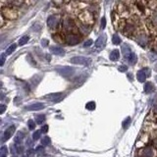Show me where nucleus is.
Here are the masks:
<instances>
[{
  "label": "nucleus",
  "instance_id": "33",
  "mask_svg": "<svg viewBox=\"0 0 157 157\" xmlns=\"http://www.w3.org/2000/svg\"><path fill=\"white\" fill-rule=\"evenodd\" d=\"M16 152H17L18 154H22V153L24 152V146L21 145H18L16 146Z\"/></svg>",
  "mask_w": 157,
  "mask_h": 157
},
{
  "label": "nucleus",
  "instance_id": "22",
  "mask_svg": "<svg viewBox=\"0 0 157 157\" xmlns=\"http://www.w3.org/2000/svg\"><path fill=\"white\" fill-rule=\"evenodd\" d=\"M50 143H51V140L48 136H44V137H42L41 139V145L47 146V145H50Z\"/></svg>",
  "mask_w": 157,
  "mask_h": 157
},
{
  "label": "nucleus",
  "instance_id": "42",
  "mask_svg": "<svg viewBox=\"0 0 157 157\" xmlns=\"http://www.w3.org/2000/svg\"><path fill=\"white\" fill-rule=\"evenodd\" d=\"M47 131H48V126L47 125H44L43 127L41 128V132L42 133H47Z\"/></svg>",
  "mask_w": 157,
  "mask_h": 157
},
{
  "label": "nucleus",
  "instance_id": "3",
  "mask_svg": "<svg viewBox=\"0 0 157 157\" xmlns=\"http://www.w3.org/2000/svg\"><path fill=\"white\" fill-rule=\"evenodd\" d=\"M70 62L72 64H77V65H84V66H87L88 64L90 63V60L86 57L83 56H76L70 59Z\"/></svg>",
  "mask_w": 157,
  "mask_h": 157
},
{
  "label": "nucleus",
  "instance_id": "14",
  "mask_svg": "<svg viewBox=\"0 0 157 157\" xmlns=\"http://www.w3.org/2000/svg\"><path fill=\"white\" fill-rule=\"evenodd\" d=\"M63 25H64V28L68 29V31H70V29L74 28V22L73 20H71V18H65Z\"/></svg>",
  "mask_w": 157,
  "mask_h": 157
},
{
  "label": "nucleus",
  "instance_id": "19",
  "mask_svg": "<svg viewBox=\"0 0 157 157\" xmlns=\"http://www.w3.org/2000/svg\"><path fill=\"white\" fill-rule=\"evenodd\" d=\"M35 122H37L38 125H41L42 123L45 122V116L43 114H39V115H35Z\"/></svg>",
  "mask_w": 157,
  "mask_h": 157
},
{
  "label": "nucleus",
  "instance_id": "1",
  "mask_svg": "<svg viewBox=\"0 0 157 157\" xmlns=\"http://www.w3.org/2000/svg\"><path fill=\"white\" fill-rule=\"evenodd\" d=\"M65 97V94L62 92H55V93H49L47 95H45L44 98L48 101L51 102H59Z\"/></svg>",
  "mask_w": 157,
  "mask_h": 157
},
{
  "label": "nucleus",
  "instance_id": "21",
  "mask_svg": "<svg viewBox=\"0 0 157 157\" xmlns=\"http://www.w3.org/2000/svg\"><path fill=\"white\" fill-rule=\"evenodd\" d=\"M136 60H137L136 55L132 52V53H131V55H130V57L128 58V61H129V63H130L131 65H134V64L136 63Z\"/></svg>",
  "mask_w": 157,
  "mask_h": 157
},
{
  "label": "nucleus",
  "instance_id": "17",
  "mask_svg": "<svg viewBox=\"0 0 157 157\" xmlns=\"http://www.w3.org/2000/svg\"><path fill=\"white\" fill-rule=\"evenodd\" d=\"M120 58V52L117 50V49H115V50H113L112 52H111L110 54V60L111 61H117L119 60Z\"/></svg>",
  "mask_w": 157,
  "mask_h": 157
},
{
  "label": "nucleus",
  "instance_id": "20",
  "mask_svg": "<svg viewBox=\"0 0 157 157\" xmlns=\"http://www.w3.org/2000/svg\"><path fill=\"white\" fill-rule=\"evenodd\" d=\"M154 90V87L151 83H146L145 86V91L146 93H149V92H152Z\"/></svg>",
  "mask_w": 157,
  "mask_h": 157
},
{
  "label": "nucleus",
  "instance_id": "39",
  "mask_svg": "<svg viewBox=\"0 0 157 157\" xmlns=\"http://www.w3.org/2000/svg\"><path fill=\"white\" fill-rule=\"evenodd\" d=\"M41 45L43 47H46L48 45V40H47V39H45V38L42 39V40H41Z\"/></svg>",
  "mask_w": 157,
  "mask_h": 157
},
{
  "label": "nucleus",
  "instance_id": "43",
  "mask_svg": "<svg viewBox=\"0 0 157 157\" xmlns=\"http://www.w3.org/2000/svg\"><path fill=\"white\" fill-rule=\"evenodd\" d=\"M143 71H145V73L146 74V76H147V77H149V76H150V70H149V69L145 68V69H143Z\"/></svg>",
  "mask_w": 157,
  "mask_h": 157
},
{
  "label": "nucleus",
  "instance_id": "18",
  "mask_svg": "<svg viewBox=\"0 0 157 157\" xmlns=\"http://www.w3.org/2000/svg\"><path fill=\"white\" fill-rule=\"evenodd\" d=\"M122 52H123L125 58H127V59L130 57L131 53H132V52H131V49L129 48L128 45H123V46H122Z\"/></svg>",
  "mask_w": 157,
  "mask_h": 157
},
{
  "label": "nucleus",
  "instance_id": "8",
  "mask_svg": "<svg viewBox=\"0 0 157 157\" xmlns=\"http://www.w3.org/2000/svg\"><path fill=\"white\" fill-rule=\"evenodd\" d=\"M44 108V104L43 103H34V104H31V105H28L25 107L26 110H29V111H37V110H41Z\"/></svg>",
  "mask_w": 157,
  "mask_h": 157
},
{
  "label": "nucleus",
  "instance_id": "5",
  "mask_svg": "<svg viewBox=\"0 0 157 157\" xmlns=\"http://www.w3.org/2000/svg\"><path fill=\"white\" fill-rule=\"evenodd\" d=\"M80 40H81V38L77 34H68L66 37V41H67V43L69 45H76V44L78 43V42H80Z\"/></svg>",
  "mask_w": 157,
  "mask_h": 157
},
{
  "label": "nucleus",
  "instance_id": "29",
  "mask_svg": "<svg viewBox=\"0 0 157 157\" xmlns=\"http://www.w3.org/2000/svg\"><path fill=\"white\" fill-rule=\"evenodd\" d=\"M130 125H131V118L128 117L127 119L123 122V128H124V129H128Z\"/></svg>",
  "mask_w": 157,
  "mask_h": 157
},
{
  "label": "nucleus",
  "instance_id": "50",
  "mask_svg": "<svg viewBox=\"0 0 157 157\" xmlns=\"http://www.w3.org/2000/svg\"><path fill=\"white\" fill-rule=\"evenodd\" d=\"M24 157H28V156H24Z\"/></svg>",
  "mask_w": 157,
  "mask_h": 157
},
{
  "label": "nucleus",
  "instance_id": "11",
  "mask_svg": "<svg viewBox=\"0 0 157 157\" xmlns=\"http://www.w3.org/2000/svg\"><path fill=\"white\" fill-rule=\"evenodd\" d=\"M136 42L139 43L140 46L142 47H145V45L147 43V37L145 34H139V35L136 37Z\"/></svg>",
  "mask_w": 157,
  "mask_h": 157
},
{
  "label": "nucleus",
  "instance_id": "25",
  "mask_svg": "<svg viewBox=\"0 0 157 157\" xmlns=\"http://www.w3.org/2000/svg\"><path fill=\"white\" fill-rule=\"evenodd\" d=\"M86 108L87 110H94V109H95V102L90 101V102L87 103L86 104Z\"/></svg>",
  "mask_w": 157,
  "mask_h": 157
},
{
  "label": "nucleus",
  "instance_id": "23",
  "mask_svg": "<svg viewBox=\"0 0 157 157\" xmlns=\"http://www.w3.org/2000/svg\"><path fill=\"white\" fill-rule=\"evenodd\" d=\"M16 48H17V45H16V44H12V45H10V46L7 48V50H6V54H8V55L12 54L13 52H14V51L16 50Z\"/></svg>",
  "mask_w": 157,
  "mask_h": 157
},
{
  "label": "nucleus",
  "instance_id": "4",
  "mask_svg": "<svg viewBox=\"0 0 157 157\" xmlns=\"http://www.w3.org/2000/svg\"><path fill=\"white\" fill-rule=\"evenodd\" d=\"M59 22H60V18L58 16L52 15L47 19V26L50 29H55L58 26Z\"/></svg>",
  "mask_w": 157,
  "mask_h": 157
},
{
  "label": "nucleus",
  "instance_id": "46",
  "mask_svg": "<svg viewBox=\"0 0 157 157\" xmlns=\"http://www.w3.org/2000/svg\"><path fill=\"white\" fill-rule=\"evenodd\" d=\"M153 112H154L155 115H157V103L154 105V107H153Z\"/></svg>",
  "mask_w": 157,
  "mask_h": 157
},
{
  "label": "nucleus",
  "instance_id": "12",
  "mask_svg": "<svg viewBox=\"0 0 157 157\" xmlns=\"http://www.w3.org/2000/svg\"><path fill=\"white\" fill-rule=\"evenodd\" d=\"M135 25H132V24H128L126 25L125 29H124V34L128 35V37H130L131 34H133L134 32H135Z\"/></svg>",
  "mask_w": 157,
  "mask_h": 157
},
{
  "label": "nucleus",
  "instance_id": "15",
  "mask_svg": "<svg viewBox=\"0 0 157 157\" xmlns=\"http://www.w3.org/2000/svg\"><path fill=\"white\" fill-rule=\"evenodd\" d=\"M24 137H25V133L24 132H22V131L18 132L17 135H16V136H15V143L16 145H20V143L23 142Z\"/></svg>",
  "mask_w": 157,
  "mask_h": 157
},
{
  "label": "nucleus",
  "instance_id": "24",
  "mask_svg": "<svg viewBox=\"0 0 157 157\" xmlns=\"http://www.w3.org/2000/svg\"><path fill=\"white\" fill-rule=\"evenodd\" d=\"M23 2H24V0H10V4L13 6H16V7L21 6L23 4Z\"/></svg>",
  "mask_w": 157,
  "mask_h": 157
},
{
  "label": "nucleus",
  "instance_id": "45",
  "mask_svg": "<svg viewBox=\"0 0 157 157\" xmlns=\"http://www.w3.org/2000/svg\"><path fill=\"white\" fill-rule=\"evenodd\" d=\"M152 22H153V24H154L155 26H157V15H155L154 17L152 18Z\"/></svg>",
  "mask_w": 157,
  "mask_h": 157
},
{
  "label": "nucleus",
  "instance_id": "40",
  "mask_svg": "<svg viewBox=\"0 0 157 157\" xmlns=\"http://www.w3.org/2000/svg\"><path fill=\"white\" fill-rule=\"evenodd\" d=\"M105 26H106V19L103 17L102 19H101V28L104 29L105 28Z\"/></svg>",
  "mask_w": 157,
  "mask_h": 157
},
{
  "label": "nucleus",
  "instance_id": "13",
  "mask_svg": "<svg viewBox=\"0 0 157 157\" xmlns=\"http://www.w3.org/2000/svg\"><path fill=\"white\" fill-rule=\"evenodd\" d=\"M50 51L52 54H55V55H60V56H63L65 54V51L63 48L59 47V46H52L50 47Z\"/></svg>",
  "mask_w": 157,
  "mask_h": 157
},
{
  "label": "nucleus",
  "instance_id": "27",
  "mask_svg": "<svg viewBox=\"0 0 157 157\" xmlns=\"http://www.w3.org/2000/svg\"><path fill=\"white\" fill-rule=\"evenodd\" d=\"M29 37H28V35H25V37H23L21 39H20L19 44H20V45H24V44H26V43H27V42L29 41Z\"/></svg>",
  "mask_w": 157,
  "mask_h": 157
},
{
  "label": "nucleus",
  "instance_id": "7",
  "mask_svg": "<svg viewBox=\"0 0 157 157\" xmlns=\"http://www.w3.org/2000/svg\"><path fill=\"white\" fill-rule=\"evenodd\" d=\"M2 15L4 16L5 18L10 19V20H13V19H16L17 18V13L16 11L12 9H5L2 11Z\"/></svg>",
  "mask_w": 157,
  "mask_h": 157
},
{
  "label": "nucleus",
  "instance_id": "36",
  "mask_svg": "<svg viewBox=\"0 0 157 157\" xmlns=\"http://www.w3.org/2000/svg\"><path fill=\"white\" fill-rule=\"evenodd\" d=\"M91 44H92V40H91V39H88V40H87L84 43V47H88V46H90Z\"/></svg>",
  "mask_w": 157,
  "mask_h": 157
},
{
  "label": "nucleus",
  "instance_id": "49",
  "mask_svg": "<svg viewBox=\"0 0 157 157\" xmlns=\"http://www.w3.org/2000/svg\"><path fill=\"white\" fill-rule=\"evenodd\" d=\"M12 157H16V156H12Z\"/></svg>",
  "mask_w": 157,
  "mask_h": 157
},
{
  "label": "nucleus",
  "instance_id": "10",
  "mask_svg": "<svg viewBox=\"0 0 157 157\" xmlns=\"http://www.w3.org/2000/svg\"><path fill=\"white\" fill-rule=\"evenodd\" d=\"M58 72H59V74L62 75L63 77H70L72 74H73V72L74 70L72 68L70 67H63V68H60V69H58Z\"/></svg>",
  "mask_w": 157,
  "mask_h": 157
},
{
  "label": "nucleus",
  "instance_id": "9",
  "mask_svg": "<svg viewBox=\"0 0 157 157\" xmlns=\"http://www.w3.org/2000/svg\"><path fill=\"white\" fill-rule=\"evenodd\" d=\"M105 41H106V37L104 34L100 35L99 37L96 39L95 41V48L97 50H100V49H102V47L105 45Z\"/></svg>",
  "mask_w": 157,
  "mask_h": 157
},
{
  "label": "nucleus",
  "instance_id": "44",
  "mask_svg": "<svg viewBox=\"0 0 157 157\" xmlns=\"http://www.w3.org/2000/svg\"><path fill=\"white\" fill-rule=\"evenodd\" d=\"M6 110V106L5 105H1V110H0V114H3Z\"/></svg>",
  "mask_w": 157,
  "mask_h": 157
},
{
  "label": "nucleus",
  "instance_id": "47",
  "mask_svg": "<svg viewBox=\"0 0 157 157\" xmlns=\"http://www.w3.org/2000/svg\"><path fill=\"white\" fill-rule=\"evenodd\" d=\"M46 59H48V61L50 60V56H49V55H46Z\"/></svg>",
  "mask_w": 157,
  "mask_h": 157
},
{
  "label": "nucleus",
  "instance_id": "37",
  "mask_svg": "<svg viewBox=\"0 0 157 157\" xmlns=\"http://www.w3.org/2000/svg\"><path fill=\"white\" fill-rule=\"evenodd\" d=\"M81 32H90V29H88L87 26H81Z\"/></svg>",
  "mask_w": 157,
  "mask_h": 157
},
{
  "label": "nucleus",
  "instance_id": "38",
  "mask_svg": "<svg viewBox=\"0 0 157 157\" xmlns=\"http://www.w3.org/2000/svg\"><path fill=\"white\" fill-rule=\"evenodd\" d=\"M118 70H119L120 72H126L128 70V67L125 66V65H122V66H120L119 68H118Z\"/></svg>",
  "mask_w": 157,
  "mask_h": 157
},
{
  "label": "nucleus",
  "instance_id": "30",
  "mask_svg": "<svg viewBox=\"0 0 157 157\" xmlns=\"http://www.w3.org/2000/svg\"><path fill=\"white\" fill-rule=\"evenodd\" d=\"M0 154L1 156H6V154H8V148L5 145H3L0 149Z\"/></svg>",
  "mask_w": 157,
  "mask_h": 157
},
{
  "label": "nucleus",
  "instance_id": "2",
  "mask_svg": "<svg viewBox=\"0 0 157 157\" xmlns=\"http://www.w3.org/2000/svg\"><path fill=\"white\" fill-rule=\"evenodd\" d=\"M139 156L140 157H154V148L149 145L142 147V149L139 150Z\"/></svg>",
  "mask_w": 157,
  "mask_h": 157
},
{
  "label": "nucleus",
  "instance_id": "26",
  "mask_svg": "<svg viewBox=\"0 0 157 157\" xmlns=\"http://www.w3.org/2000/svg\"><path fill=\"white\" fill-rule=\"evenodd\" d=\"M41 130L40 131H35V132L32 134V139H34V140H37V139H39V137H40V135H41Z\"/></svg>",
  "mask_w": 157,
  "mask_h": 157
},
{
  "label": "nucleus",
  "instance_id": "28",
  "mask_svg": "<svg viewBox=\"0 0 157 157\" xmlns=\"http://www.w3.org/2000/svg\"><path fill=\"white\" fill-rule=\"evenodd\" d=\"M112 41H113V43L114 44H120L121 43V38L118 37V34H114L113 35V37H112Z\"/></svg>",
  "mask_w": 157,
  "mask_h": 157
},
{
  "label": "nucleus",
  "instance_id": "34",
  "mask_svg": "<svg viewBox=\"0 0 157 157\" xmlns=\"http://www.w3.org/2000/svg\"><path fill=\"white\" fill-rule=\"evenodd\" d=\"M28 125H29V130H34L35 129V123L32 120H29V123H28Z\"/></svg>",
  "mask_w": 157,
  "mask_h": 157
},
{
  "label": "nucleus",
  "instance_id": "48",
  "mask_svg": "<svg viewBox=\"0 0 157 157\" xmlns=\"http://www.w3.org/2000/svg\"><path fill=\"white\" fill-rule=\"evenodd\" d=\"M1 157H6V156H1Z\"/></svg>",
  "mask_w": 157,
  "mask_h": 157
},
{
  "label": "nucleus",
  "instance_id": "41",
  "mask_svg": "<svg viewBox=\"0 0 157 157\" xmlns=\"http://www.w3.org/2000/svg\"><path fill=\"white\" fill-rule=\"evenodd\" d=\"M5 54H1V61H0V66H3L5 62Z\"/></svg>",
  "mask_w": 157,
  "mask_h": 157
},
{
  "label": "nucleus",
  "instance_id": "35",
  "mask_svg": "<svg viewBox=\"0 0 157 157\" xmlns=\"http://www.w3.org/2000/svg\"><path fill=\"white\" fill-rule=\"evenodd\" d=\"M35 150L34 149H29L28 151H27V156L28 157H34V154H35Z\"/></svg>",
  "mask_w": 157,
  "mask_h": 157
},
{
  "label": "nucleus",
  "instance_id": "6",
  "mask_svg": "<svg viewBox=\"0 0 157 157\" xmlns=\"http://www.w3.org/2000/svg\"><path fill=\"white\" fill-rule=\"evenodd\" d=\"M15 131H16V127L15 126H11V127H9L8 129H6V131L4 132V135H3L2 142H6V140H8L10 137L13 136V134L15 133Z\"/></svg>",
  "mask_w": 157,
  "mask_h": 157
},
{
  "label": "nucleus",
  "instance_id": "32",
  "mask_svg": "<svg viewBox=\"0 0 157 157\" xmlns=\"http://www.w3.org/2000/svg\"><path fill=\"white\" fill-rule=\"evenodd\" d=\"M38 77H39V75H35V76H34V78H32V84H34V87L37 86V84L39 83V81H40V78H38V80H37V78Z\"/></svg>",
  "mask_w": 157,
  "mask_h": 157
},
{
  "label": "nucleus",
  "instance_id": "31",
  "mask_svg": "<svg viewBox=\"0 0 157 157\" xmlns=\"http://www.w3.org/2000/svg\"><path fill=\"white\" fill-rule=\"evenodd\" d=\"M35 151H37V153L39 155V154H43L44 153V147L42 146V145H38L37 148H35Z\"/></svg>",
  "mask_w": 157,
  "mask_h": 157
},
{
  "label": "nucleus",
  "instance_id": "16",
  "mask_svg": "<svg viewBox=\"0 0 157 157\" xmlns=\"http://www.w3.org/2000/svg\"><path fill=\"white\" fill-rule=\"evenodd\" d=\"M136 78H137V81H140V83H145V80H146V74L145 73V71L142 70V71H139L136 74Z\"/></svg>",
  "mask_w": 157,
  "mask_h": 157
}]
</instances>
